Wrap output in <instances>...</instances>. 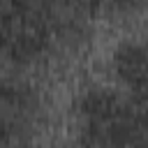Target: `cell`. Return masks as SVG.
I'll return each instance as SVG.
<instances>
[{
  "instance_id": "1",
  "label": "cell",
  "mask_w": 148,
  "mask_h": 148,
  "mask_svg": "<svg viewBox=\"0 0 148 148\" xmlns=\"http://www.w3.org/2000/svg\"><path fill=\"white\" fill-rule=\"evenodd\" d=\"M81 148H148V118L109 90H90L79 102Z\"/></svg>"
},
{
  "instance_id": "2",
  "label": "cell",
  "mask_w": 148,
  "mask_h": 148,
  "mask_svg": "<svg viewBox=\"0 0 148 148\" xmlns=\"http://www.w3.org/2000/svg\"><path fill=\"white\" fill-rule=\"evenodd\" d=\"M58 46L39 0H0V56L30 62Z\"/></svg>"
},
{
  "instance_id": "3",
  "label": "cell",
  "mask_w": 148,
  "mask_h": 148,
  "mask_svg": "<svg viewBox=\"0 0 148 148\" xmlns=\"http://www.w3.org/2000/svg\"><path fill=\"white\" fill-rule=\"evenodd\" d=\"M35 90L18 81H0V148H18L37 118Z\"/></svg>"
},
{
  "instance_id": "4",
  "label": "cell",
  "mask_w": 148,
  "mask_h": 148,
  "mask_svg": "<svg viewBox=\"0 0 148 148\" xmlns=\"http://www.w3.org/2000/svg\"><path fill=\"white\" fill-rule=\"evenodd\" d=\"M39 5L49 18L58 46L81 37L92 16L102 9L99 0H39Z\"/></svg>"
},
{
  "instance_id": "5",
  "label": "cell",
  "mask_w": 148,
  "mask_h": 148,
  "mask_svg": "<svg viewBox=\"0 0 148 148\" xmlns=\"http://www.w3.org/2000/svg\"><path fill=\"white\" fill-rule=\"evenodd\" d=\"M113 65L132 95V104L148 118V44L120 46Z\"/></svg>"
},
{
  "instance_id": "6",
  "label": "cell",
  "mask_w": 148,
  "mask_h": 148,
  "mask_svg": "<svg viewBox=\"0 0 148 148\" xmlns=\"http://www.w3.org/2000/svg\"><path fill=\"white\" fill-rule=\"evenodd\" d=\"M143 2H148V0H99V5L109 7V9H134Z\"/></svg>"
}]
</instances>
